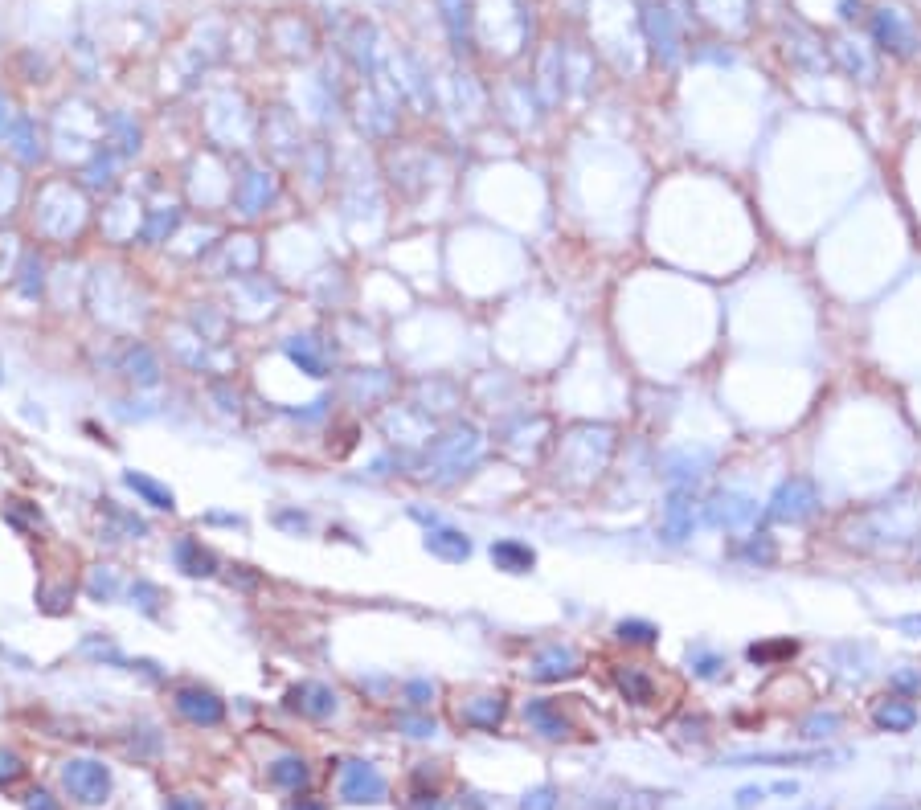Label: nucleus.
Listing matches in <instances>:
<instances>
[{
	"label": "nucleus",
	"instance_id": "43",
	"mask_svg": "<svg viewBox=\"0 0 921 810\" xmlns=\"http://www.w3.org/2000/svg\"><path fill=\"white\" fill-rule=\"evenodd\" d=\"M406 696H410V704H414V708H426V704H430V696H434V684L414 680V684H406Z\"/></svg>",
	"mask_w": 921,
	"mask_h": 810
},
{
	"label": "nucleus",
	"instance_id": "12",
	"mask_svg": "<svg viewBox=\"0 0 921 810\" xmlns=\"http://www.w3.org/2000/svg\"><path fill=\"white\" fill-rule=\"evenodd\" d=\"M872 37H876V45H881L885 54H893V58H909V54H913V33H909V25L901 21V13H893V9H876V13H872Z\"/></svg>",
	"mask_w": 921,
	"mask_h": 810
},
{
	"label": "nucleus",
	"instance_id": "21",
	"mask_svg": "<svg viewBox=\"0 0 921 810\" xmlns=\"http://www.w3.org/2000/svg\"><path fill=\"white\" fill-rule=\"evenodd\" d=\"M492 565H496V569H504V573H533L537 553H533L529 545H524V540L504 536V540H492Z\"/></svg>",
	"mask_w": 921,
	"mask_h": 810
},
{
	"label": "nucleus",
	"instance_id": "33",
	"mask_svg": "<svg viewBox=\"0 0 921 810\" xmlns=\"http://www.w3.org/2000/svg\"><path fill=\"white\" fill-rule=\"evenodd\" d=\"M688 663H692V671L700 675V680H717V675H725V655L709 651L705 643L688 647Z\"/></svg>",
	"mask_w": 921,
	"mask_h": 810
},
{
	"label": "nucleus",
	"instance_id": "23",
	"mask_svg": "<svg viewBox=\"0 0 921 810\" xmlns=\"http://www.w3.org/2000/svg\"><path fill=\"white\" fill-rule=\"evenodd\" d=\"M123 483L136 491L148 508H156V512H172V508H177V495H172L164 483H156L152 475H144V471H123Z\"/></svg>",
	"mask_w": 921,
	"mask_h": 810
},
{
	"label": "nucleus",
	"instance_id": "11",
	"mask_svg": "<svg viewBox=\"0 0 921 810\" xmlns=\"http://www.w3.org/2000/svg\"><path fill=\"white\" fill-rule=\"evenodd\" d=\"M340 794L348 802H381L385 798V778L369 761H344L340 770Z\"/></svg>",
	"mask_w": 921,
	"mask_h": 810
},
{
	"label": "nucleus",
	"instance_id": "18",
	"mask_svg": "<svg viewBox=\"0 0 921 810\" xmlns=\"http://www.w3.org/2000/svg\"><path fill=\"white\" fill-rule=\"evenodd\" d=\"M524 725H529L533 733H541V737H549V741L569 737V720L561 716V704H553V700H529L524 704Z\"/></svg>",
	"mask_w": 921,
	"mask_h": 810
},
{
	"label": "nucleus",
	"instance_id": "48",
	"mask_svg": "<svg viewBox=\"0 0 921 810\" xmlns=\"http://www.w3.org/2000/svg\"><path fill=\"white\" fill-rule=\"evenodd\" d=\"M410 810H447V802H443V798H438V794H418Z\"/></svg>",
	"mask_w": 921,
	"mask_h": 810
},
{
	"label": "nucleus",
	"instance_id": "37",
	"mask_svg": "<svg viewBox=\"0 0 921 810\" xmlns=\"http://www.w3.org/2000/svg\"><path fill=\"white\" fill-rule=\"evenodd\" d=\"M131 602H136L148 618H160V602H164V594L156 590L152 581H136V585H131Z\"/></svg>",
	"mask_w": 921,
	"mask_h": 810
},
{
	"label": "nucleus",
	"instance_id": "7",
	"mask_svg": "<svg viewBox=\"0 0 921 810\" xmlns=\"http://www.w3.org/2000/svg\"><path fill=\"white\" fill-rule=\"evenodd\" d=\"M279 197V180L275 172L267 168H246L238 180H234V209L242 217H258V213H267V205Z\"/></svg>",
	"mask_w": 921,
	"mask_h": 810
},
{
	"label": "nucleus",
	"instance_id": "45",
	"mask_svg": "<svg viewBox=\"0 0 921 810\" xmlns=\"http://www.w3.org/2000/svg\"><path fill=\"white\" fill-rule=\"evenodd\" d=\"M91 594H95V598H111V594H115V577H111V573H95Z\"/></svg>",
	"mask_w": 921,
	"mask_h": 810
},
{
	"label": "nucleus",
	"instance_id": "16",
	"mask_svg": "<svg viewBox=\"0 0 921 810\" xmlns=\"http://www.w3.org/2000/svg\"><path fill=\"white\" fill-rule=\"evenodd\" d=\"M872 725L881 733H909L917 725V704L909 696H885L872 704Z\"/></svg>",
	"mask_w": 921,
	"mask_h": 810
},
{
	"label": "nucleus",
	"instance_id": "53",
	"mask_svg": "<svg viewBox=\"0 0 921 810\" xmlns=\"http://www.w3.org/2000/svg\"><path fill=\"white\" fill-rule=\"evenodd\" d=\"M795 790H799V786H795V782H778V786H774V794H786V798H791V794H795Z\"/></svg>",
	"mask_w": 921,
	"mask_h": 810
},
{
	"label": "nucleus",
	"instance_id": "47",
	"mask_svg": "<svg viewBox=\"0 0 921 810\" xmlns=\"http://www.w3.org/2000/svg\"><path fill=\"white\" fill-rule=\"evenodd\" d=\"M17 119H21V115H13V103L0 95V135H9V127H13Z\"/></svg>",
	"mask_w": 921,
	"mask_h": 810
},
{
	"label": "nucleus",
	"instance_id": "52",
	"mask_svg": "<svg viewBox=\"0 0 921 810\" xmlns=\"http://www.w3.org/2000/svg\"><path fill=\"white\" fill-rule=\"evenodd\" d=\"M897 626H901V630H917V635H921V614H909V618H897Z\"/></svg>",
	"mask_w": 921,
	"mask_h": 810
},
{
	"label": "nucleus",
	"instance_id": "34",
	"mask_svg": "<svg viewBox=\"0 0 921 810\" xmlns=\"http://www.w3.org/2000/svg\"><path fill=\"white\" fill-rule=\"evenodd\" d=\"M844 725L840 720V712H811V716H803L799 720V737H807V741H823V737H831Z\"/></svg>",
	"mask_w": 921,
	"mask_h": 810
},
{
	"label": "nucleus",
	"instance_id": "36",
	"mask_svg": "<svg viewBox=\"0 0 921 810\" xmlns=\"http://www.w3.org/2000/svg\"><path fill=\"white\" fill-rule=\"evenodd\" d=\"M799 651V643L795 639H778V643H754L750 651V663H774V659H791Z\"/></svg>",
	"mask_w": 921,
	"mask_h": 810
},
{
	"label": "nucleus",
	"instance_id": "5",
	"mask_svg": "<svg viewBox=\"0 0 921 810\" xmlns=\"http://www.w3.org/2000/svg\"><path fill=\"white\" fill-rule=\"evenodd\" d=\"M700 520L709 528H725V532L750 528L758 520V500H750V495H741V491H717L700 504Z\"/></svg>",
	"mask_w": 921,
	"mask_h": 810
},
{
	"label": "nucleus",
	"instance_id": "54",
	"mask_svg": "<svg viewBox=\"0 0 921 810\" xmlns=\"http://www.w3.org/2000/svg\"><path fill=\"white\" fill-rule=\"evenodd\" d=\"M876 810H905V806H876Z\"/></svg>",
	"mask_w": 921,
	"mask_h": 810
},
{
	"label": "nucleus",
	"instance_id": "19",
	"mask_svg": "<svg viewBox=\"0 0 921 810\" xmlns=\"http://www.w3.org/2000/svg\"><path fill=\"white\" fill-rule=\"evenodd\" d=\"M287 704L303 716H312V720H328L336 712V692L328 684H299L287 692Z\"/></svg>",
	"mask_w": 921,
	"mask_h": 810
},
{
	"label": "nucleus",
	"instance_id": "35",
	"mask_svg": "<svg viewBox=\"0 0 921 810\" xmlns=\"http://www.w3.org/2000/svg\"><path fill=\"white\" fill-rule=\"evenodd\" d=\"M115 160H119V156H115L111 148H99L95 160L86 164V189H99V185L107 189L111 180H115V176H111V172H115Z\"/></svg>",
	"mask_w": 921,
	"mask_h": 810
},
{
	"label": "nucleus",
	"instance_id": "24",
	"mask_svg": "<svg viewBox=\"0 0 921 810\" xmlns=\"http://www.w3.org/2000/svg\"><path fill=\"white\" fill-rule=\"evenodd\" d=\"M733 557L737 561H745V565H758V569H770L774 561H778V545H774V536L762 528V532H750L741 540V545L733 549Z\"/></svg>",
	"mask_w": 921,
	"mask_h": 810
},
{
	"label": "nucleus",
	"instance_id": "41",
	"mask_svg": "<svg viewBox=\"0 0 921 810\" xmlns=\"http://www.w3.org/2000/svg\"><path fill=\"white\" fill-rule=\"evenodd\" d=\"M275 524L287 528V532H303L312 520H307V512H299V508H287V512H275Z\"/></svg>",
	"mask_w": 921,
	"mask_h": 810
},
{
	"label": "nucleus",
	"instance_id": "9",
	"mask_svg": "<svg viewBox=\"0 0 921 810\" xmlns=\"http://www.w3.org/2000/svg\"><path fill=\"white\" fill-rule=\"evenodd\" d=\"M582 671V655L569 647V643H549L533 655V667L529 675L537 684H557V680H569V675H578Z\"/></svg>",
	"mask_w": 921,
	"mask_h": 810
},
{
	"label": "nucleus",
	"instance_id": "4",
	"mask_svg": "<svg viewBox=\"0 0 921 810\" xmlns=\"http://www.w3.org/2000/svg\"><path fill=\"white\" fill-rule=\"evenodd\" d=\"M62 786L70 790V798H78L82 806H99L107 802L111 794V774L103 761H91V757H70L62 765Z\"/></svg>",
	"mask_w": 921,
	"mask_h": 810
},
{
	"label": "nucleus",
	"instance_id": "22",
	"mask_svg": "<svg viewBox=\"0 0 921 810\" xmlns=\"http://www.w3.org/2000/svg\"><path fill=\"white\" fill-rule=\"evenodd\" d=\"M5 144H9V152H13L21 164H37L41 156H46V148H41V131H37V123H33V119H25V115L9 127Z\"/></svg>",
	"mask_w": 921,
	"mask_h": 810
},
{
	"label": "nucleus",
	"instance_id": "38",
	"mask_svg": "<svg viewBox=\"0 0 921 810\" xmlns=\"http://www.w3.org/2000/svg\"><path fill=\"white\" fill-rule=\"evenodd\" d=\"M557 806V794H553V786H537L529 798L520 802V810H553Z\"/></svg>",
	"mask_w": 921,
	"mask_h": 810
},
{
	"label": "nucleus",
	"instance_id": "13",
	"mask_svg": "<svg viewBox=\"0 0 921 810\" xmlns=\"http://www.w3.org/2000/svg\"><path fill=\"white\" fill-rule=\"evenodd\" d=\"M709 467H713L709 450H676V455H664V479L672 487H692L696 491V483L709 475Z\"/></svg>",
	"mask_w": 921,
	"mask_h": 810
},
{
	"label": "nucleus",
	"instance_id": "14",
	"mask_svg": "<svg viewBox=\"0 0 921 810\" xmlns=\"http://www.w3.org/2000/svg\"><path fill=\"white\" fill-rule=\"evenodd\" d=\"M426 553L438 557V561H447V565H463L471 557V536L463 528H447V524H434L426 528Z\"/></svg>",
	"mask_w": 921,
	"mask_h": 810
},
{
	"label": "nucleus",
	"instance_id": "29",
	"mask_svg": "<svg viewBox=\"0 0 921 810\" xmlns=\"http://www.w3.org/2000/svg\"><path fill=\"white\" fill-rule=\"evenodd\" d=\"M181 225V209H152L144 221V242H168V234Z\"/></svg>",
	"mask_w": 921,
	"mask_h": 810
},
{
	"label": "nucleus",
	"instance_id": "28",
	"mask_svg": "<svg viewBox=\"0 0 921 810\" xmlns=\"http://www.w3.org/2000/svg\"><path fill=\"white\" fill-rule=\"evenodd\" d=\"M614 639L627 643V647H651V643H660V626L647 622V618H623L614 626Z\"/></svg>",
	"mask_w": 921,
	"mask_h": 810
},
{
	"label": "nucleus",
	"instance_id": "46",
	"mask_svg": "<svg viewBox=\"0 0 921 810\" xmlns=\"http://www.w3.org/2000/svg\"><path fill=\"white\" fill-rule=\"evenodd\" d=\"M164 810H201V798H193V794H172Z\"/></svg>",
	"mask_w": 921,
	"mask_h": 810
},
{
	"label": "nucleus",
	"instance_id": "39",
	"mask_svg": "<svg viewBox=\"0 0 921 810\" xmlns=\"http://www.w3.org/2000/svg\"><path fill=\"white\" fill-rule=\"evenodd\" d=\"M103 512H107V516H115V520H119V524H123L131 536H144V532H148V524H144V520H136V516L119 512V508H115V500H103Z\"/></svg>",
	"mask_w": 921,
	"mask_h": 810
},
{
	"label": "nucleus",
	"instance_id": "2",
	"mask_svg": "<svg viewBox=\"0 0 921 810\" xmlns=\"http://www.w3.org/2000/svg\"><path fill=\"white\" fill-rule=\"evenodd\" d=\"M479 450H484V438H479V430H475L471 422H459V426H451L447 434L430 438V446H426V467L443 471V475H459V471H467V467L479 459Z\"/></svg>",
	"mask_w": 921,
	"mask_h": 810
},
{
	"label": "nucleus",
	"instance_id": "42",
	"mask_svg": "<svg viewBox=\"0 0 921 810\" xmlns=\"http://www.w3.org/2000/svg\"><path fill=\"white\" fill-rule=\"evenodd\" d=\"M402 729H410V737H434L438 733V725L426 716H402Z\"/></svg>",
	"mask_w": 921,
	"mask_h": 810
},
{
	"label": "nucleus",
	"instance_id": "40",
	"mask_svg": "<svg viewBox=\"0 0 921 810\" xmlns=\"http://www.w3.org/2000/svg\"><path fill=\"white\" fill-rule=\"evenodd\" d=\"M25 765L17 761V753H0V786H13L21 778Z\"/></svg>",
	"mask_w": 921,
	"mask_h": 810
},
{
	"label": "nucleus",
	"instance_id": "15",
	"mask_svg": "<svg viewBox=\"0 0 921 810\" xmlns=\"http://www.w3.org/2000/svg\"><path fill=\"white\" fill-rule=\"evenodd\" d=\"M504 692H488V696H471L467 704H459V720L467 729H479V733H492L500 720H504Z\"/></svg>",
	"mask_w": 921,
	"mask_h": 810
},
{
	"label": "nucleus",
	"instance_id": "10",
	"mask_svg": "<svg viewBox=\"0 0 921 810\" xmlns=\"http://www.w3.org/2000/svg\"><path fill=\"white\" fill-rule=\"evenodd\" d=\"M172 704H177V712L189 720V725H201V729H213V725H222L226 720V704L217 700L209 688H177V696H172Z\"/></svg>",
	"mask_w": 921,
	"mask_h": 810
},
{
	"label": "nucleus",
	"instance_id": "3",
	"mask_svg": "<svg viewBox=\"0 0 921 810\" xmlns=\"http://www.w3.org/2000/svg\"><path fill=\"white\" fill-rule=\"evenodd\" d=\"M815 512H819V487L807 475L782 479L766 504V520H774V524H803Z\"/></svg>",
	"mask_w": 921,
	"mask_h": 810
},
{
	"label": "nucleus",
	"instance_id": "32",
	"mask_svg": "<svg viewBox=\"0 0 921 810\" xmlns=\"http://www.w3.org/2000/svg\"><path fill=\"white\" fill-rule=\"evenodd\" d=\"M21 295L25 299H37L41 295V287H46V262H41V254L37 250H29L25 254V262H21Z\"/></svg>",
	"mask_w": 921,
	"mask_h": 810
},
{
	"label": "nucleus",
	"instance_id": "1",
	"mask_svg": "<svg viewBox=\"0 0 921 810\" xmlns=\"http://www.w3.org/2000/svg\"><path fill=\"white\" fill-rule=\"evenodd\" d=\"M856 524L868 532L864 545H905V540L921 536V491L917 487L893 491L889 500L872 504Z\"/></svg>",
	"mask_w": 921,
	"mask_h": 810
},
{
	"label": "nucleus",
	"instance_id": "25",
	"mask_svg": "<svg viewBox=\"0 0 921 810\" xmlns=\"http://www.w3.org/2000/svg\"><path fill=\"white\" fill-rule=\"evenodd\" d=\"M614 680H619V692H623L631 704H651V700H655V680H651V675H647L639 663L619 667V675H614Z\"/></svg>",
	"mask_w": 921,
	"mask_h": 810
},
{
	"label": "nucleus",
	"instance_id": "6",
	"mask_svg": "<svg viewBox=\"0 0 921 810\" xmlns=\"http://www.w3.org/2000/svg\"><path fill=\"white\" fill-rule=\"evenodd\" d=\"M696 491L692 487H672L668 500H664V512H660V540L664 545H684L696 528Z\"/></svg>",
	"mask_w": 921,
	"mask_h": 810
},
{
	"label": "nucleus",
	"instance_id": "49",
	"mask_svg": "<svg viewBox=\"0 0 921 810\" xmlns=\"http://www.w3.org/2000/svg\"><path fill=\"white\" fill-rule=\"evenodd\" d=\"M758 798H762V790H758V786H745V790H741V794H737V806H741V810H745V806H754V802H758Z\"/></svg>",
	"mask_w": 921,
	"mask_h": 810
},
{
	"label": "nucleus",
	"instance_id": "26",
	"mask_svg": "<svg viewBox=\"0 0 921 810\" xmlns=\"http://www.w3.org/2000/svg\"><path fill=\"white\" fill-rule=\"evenodd\" d=\"M447 9V29L459 54H471V0H443Z\"/></svg>",
	"mask_w": 921,
	"mask_h": 810
},
{
	"label": "nucleus",
	"instance_id": "50",
	"mask_svg": "<svg viewBox=\"0 0 921 810\" xmlns=\"http://www.w3.org/2000/svg\"><path fill=\"white\" fill-rule=\"evenodd\" d=\"M860 13H864L860 0H844V5H840V17H844V21H856Z\"/></svg>",
	"mask_w": 921,
	"mask_h": 810
},
{
	"label": "nucleus",
	"instance_id": "30",
	"mask_svg": "<svg viewBox=\"0 0 921 810\" xmlns=\"http://www.w3.org/2000/svg\"><path fill=\"white\" fill-rule=\"evenodd\" d=\"M271 782L283 786V790L307 786V765H303V757H279V761L271 765Z\"/></svg>",
	"mask_w": 921,
	"mask_h": 810
},
{
	"label": "nucleus",
	"instance_id": "31",
	"mask_svg": "<svg viewBox=\"0 0 921 810\" xmlns=\"http://www.w3.org/2000/svg\"><path fill=\"white\" fill-rule=\"evenodd\" d=\"M283 348H287V356L295 360V365H299L307 377H324V360L316 356V348H312V340H307V336H295V340H287Z\"/></svg>",
	"mask_w": 921,
	"mask_h": 810
},
{
	"label": "nucleus",
	"instance_id": "8",
	"mask_svg": "<svg viewBox=\"0 0 921 810\" xmlns=\"http://www.w3.org/2000/svg\"><path fill=\"white\" fill-rule=\"evenodd\" d=\"M643 33H647L651 54L660 58L664 66H676V58H680V33H676L672 13L660 5V0H647V5H643Z\"/></svg>",
	"mask_w": 921,
	"mask_h": 810
},
{
	"label": "nucleus",
	"instance_id": "51",
	"mask_svg": "<svg viewBox=\"0 0 921 810\" xmlns=\"http://www.w3.org/2000/svg\"><path fill=\"white\" fill-rule=\"evenodd\" d=\"M29 810H58V806L50 802V794H41V790H37V794H29Z\"/></svg>",
	"mask_w": 921,
	"mask_h": 810
},
{
	"label": "nucleus",
	"instance_id": "20",
	"mask_svg": "<svg viewBox=\"0 0 921 810\" xmlns=\"http://www.w3.org/2000/svg\"><path fill=\"white\" fill-rule=\"evenodd\" d=\"M172 561H177V569L189 573V577H213L217 573V557L201 545L197 536H181L177 549H172Z\"/></svg>",
	"mask_w": 921,
	"mask_h": 810
},
{
	"label": "nucleus",
	"instance_id": "44",
	"mask_svg": "<svg viewBox=\"0 0 921 810\" xmlns=\"http://www.w3.org/2000/svg\"><path fill=\"white\" fill-rule=\"evenodd\" d=\"M893 688H901V692H921V671H897V675H893Z\"/></svg>",
	"mask_w": 921,
	"mask_h": 810
},
{
	"label": "nucleus",
	"instance_id": "55",
	"mask_svg": "<svg viewBox=\"0 0 921 810\" xmlns=\"http://www.w3.org/2000/svg\"><path fill=\"white\" fill-rule=\"evenodd\" d=\"M295 810H320V806H295Z\"/></svg>",
	"mask_w": 921,
	"mask_h": 810
},
{
	"label": "nucleus",
	"instance_id": "27",
	"mask_svg": "<svg viewBox=\"0 0 921 810\" xmlns=\"http://www.w3.org/2000/svg\"><path fill=\"white\" fill-rule=\"evenodd\" d=\"M807 765V761H836V753H733L729 765Z\"/></svg>",
	"mask_w": 921,
	"mask_h": 810
},
{
	"label": "nucleus",
	"instance_id": "17",
	"mask_svg": "<svg viewBox=\"0 0 921 810\" xmlns=\"http://www.w3.org/2000/svg\"><path fill=\"white\" fill-rule=\"evenodd\" d=\"M119 369H123V377H127L131 385H140V389L160 385V360L152 356L148 344H127L123 356H119Z\"/></svg>",
	"mask_w": 921,
	"mask_h": 810
}]
</instances>
